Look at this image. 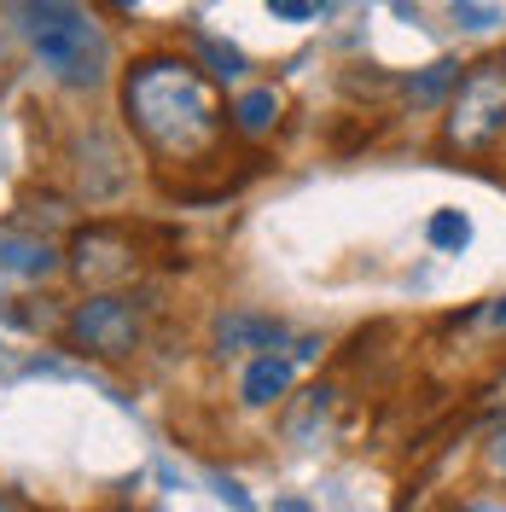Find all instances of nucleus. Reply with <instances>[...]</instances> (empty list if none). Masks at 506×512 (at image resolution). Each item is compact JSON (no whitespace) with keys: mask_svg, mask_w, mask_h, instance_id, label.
<instances>
[{"mask_svg":"<svg viewBox=\"0 0 506 512\" xmlns=\"http://www.w3.org/2000/svg\"><path fill=\"white\" fill-rule=\"evenodd\" d=\"M117 105L152 163H210L233 134L222 82L187 53H140L117 82Z\"/></svg>","mask_w":506,"mask_h":512,"instance_id":"1","label":"nucleus"},{"mask_svg":"<svg viewBox=\"0 0 506 512\" xmlns=\"http://www.w3.org/2000/svg\"><path fill=\"white\" fill-rule=\"evenodd\" d=\"M18 35L35 70L64 94H99L111 82V35L88 0H18Z\"/></svg>","mask_w":506,"mask_h":512,"instance_id":"2","label":"nucleus"},{"mask_svg":"<svg viewBox=\"0 0 506 512\" xmlns=\"http://www.w3.org/2000/svg\"><path fill=\"white\" fill-rule=\"evenodd\" d=\"M506 140V53H489L460 70L454 94L443 105V134L437 146L454 158H483Z\"/></svg>","mask_w":506,"mask_h":512,"instance_id":"3","label":"nucleus"},{"mask_svg":"<svg viewBox=\"0 0 506 512\" xmlns=\"http://www.w3.org/2000/svg\"><path fill=\"white\" fill-rule=\"evenodd\" d=\"M59 338L70 355H88V361H128L146 338V309L140 297L123 291H82V303H70L59 320Z\"/></svg>","mask_w":506,"mask_h":512,"instance_id":"4","label":"nucleus"},{"mask_svg":"<svg viewBox=\"0 0 506 512\" xmlns=\"http://www.w3.org/2000/svg\"><path fill=\"white\" fill-rule=\"evenodd\" d=\"M146 256L134 245V233L117 222H88L76 227V239L64 245V274L82 291H123L140 280Z\"/></svg>","mask_w":506,"mask_h":512,"instance_id":"5","label":"nucleus"},{"mask_svg":"<svg viewBox=\"0 0 506 512\" xmlns=\"http://www.w3.org/2000/svg\"><path fill=\"white\" fill-rule=\"evenodd\" d=\"M315 344H274V350L251 355V367H245V379H239V402L245 408H274L291 396V379H297V361H309Z\"/></svg>","mask_w":506,"mask_h":512,"instance_id":"6","label":"nucleus"},{"mask_svg":"<svg viewBox=\"0 0 506 512\" xmlns=\"http://www.w3.org/2000/svg\"><path fill=\"white\" fill-rule=\"evenodd\" d=\"M0 274L6 280H24V286H47L64 274V251L41 233H24V227H0Z\"/></svg>","mask_w":506,"mask_h":512,"instance_id":"7","label":"nucleus"},{"mask_svg":"<svg viewBox=\"0 0 506 512\" xmlns=\"http://www.w3.org/2000/svg\"><path fill=\"white\" fill-rule=\"evenodd\" d=\"M210 344H216L222 361H245V355H262V350H274V344H285V320L256 315V309H227L216 320V338Z\"/></svg>","mask_w":506,"mask_h":512,"instance_id":"8","label":"nucleus"},{"mask_svg":"<svg viewBox=\"0 0 506 512\" xmlns=\"http://www.w3.org/2000/svg\"><path fill=\"white\" fill-rule=\"evenodd\" d=\"M233 134H245V140H268L274 128H280V117H285V99H280V88H239L233 94Z\"/></svg>","mask_w":506,"mask_h":512,"instance_id":"9","label":"nucleus"},{"mask_svg":"<svg viewBox=\"0 0 506 512\" xmlns=\"http://www.w3.org/2000/svg\"><path fill=\"white\" fill-rule=\"evenodd\" d=\"M460 70L466 64H454V59H431L419 76H408L402 82V94H408L413 111H437V105H448V94H454V82H460Z\"/></svg>","mask_w":506,"mask_h":512,"instance_id":"10","label":"nucleus"},{"mask_svg":"<svg viewBox=\"0 0 506 512\" xmlns=\"http://www.w3.org/2000/svg\"><path fill=\"white\" fill-rule=\"evenodd\" d=\"M192 47H198V59H204V70L216 76V82H245V53L239 47H222L216 35H192Z\"/></svg>","mask_w":506,"mask_h":512,"instance_id":"11","label":"nucleus"},{"mask_svg":"<svg viewBox=\"0 0 506 512\" xmlns=\"http://www.w3.org/2000/svg\"><path fill=\"white\" fill-rule=\"evenodd\" d=\"M425 233H431V245H437V251H466V245H472V222H466L460 210H437Z\"/></svg>","mask_w":506,"mask_h":512,"instance_id":"12","label":"nucleus"},{"mask_svg":"<svg viewBox=\"0 0 506 512\" xmlns=\"http://www.w3.org/2000/svg\"><path fill=\"white\" fill-rule=\"evenodd\" d=\"M483 472L506 483V425H495V431H489V443H483Z\"/></svg>","mask_w":506,"mask_h":512,"instance_id":"13","label":"nucleus"},{"mask_svg":"<svg viewBox=\"0 0 506 512\" xmlns=\"http://www.w3.org/2000/svg\"><path fill=\"white\" fill-rule=\"evenodd\" d=\"M454 18H466V30H495V24H501L495 12H483V6H472V0H454Z\"/></svg>","mask_w":506,"mask_h":512,"instance_id":"14","label":"nucleus"},{"mask_svg":"<svg viewBox=\"0 0 506 512\" xmlns=\"http://www.w3.org/2000/svg\"><path fill=\"white\" fill-rule=\"evenodd\" d=\"M268 6H274L280 18H291V24H303V18L315 12V0H268Z\"/></svg>","mask_w":506,"mask_h":512,"instance_id":"15","label":"nucleus"},{"mask_svg":"<svg viewBox=\"0 0 506 512\" xmlns=\"http://www.w3.org/2000/svg\"><path fill=\"white\" fill-rule=\"evenodd\" d=\"M222 501H233L239 512H251V501H245V489H239V483H227V478H222Z\"/></svg>","mask_w":506,"mask_h":512,"instance_id":"16","label":"nucleus"},{"mask_svg":"<svg viewBox=\"0 0 506 512\" xmlns=\"http://www.w3.org/2000/svg\"><path fill=\"white\" fill-rule=\"evenodd\" d=\"M489 320H495V326H506V297L495 303V309H489Z\"/></svg>","mask_w":506,"mask_h":512,"instance_id":"17","label":"nucleus"},{"mask_svg":"<svg viewBox=\"0 0 506 512\" xmlns=\"http://www.w3.org/2000/svg\"><path fill=\"white\" fill-rule=\"evenodd\" d=\"M274 512H309V507H303V501H280Z\"/></svg>","mask_w":506,"mask_h":512,"instance_id":"18","label":"nucleus"},{"mask_svg":"<svg viewBox=\"0 0 506 512\" xmlns=\"http://www.w3.org/2000/svg\"><path fill=\"white\" fill-rule=\"evenodd\" d=\"M0 512H18V507H12V501H6V495H0Z\"/></svg>","mask_w":506,"mask_h":512,"instance_id":"19","label":"nucleus"},{"mask_svg":"<svg viewBox=\"0 0 506 512\" xmlns=\"http://www.w3.org/2000/svg\"><path fill=\"white\" fill-rule=\"evenodd\" d=\"M105 512H128V507H105Z\"/></svg>","mask_w":506,"mask_h":512,"instance_id":"20","label":"nucleus"},{"mask_svg":"<svg viewBox=\"0 0 506 512\" xmlns=\"http://www.w3.org/2000/svg\"><path fill=\"white\" fill-rule=\"evenodd\" d=\"M123 6H134V0H123Z\"/></svg>","mask_w":506,"mask_h":512,"instance_id":"21","label":"nucleus"}]
</instances>
